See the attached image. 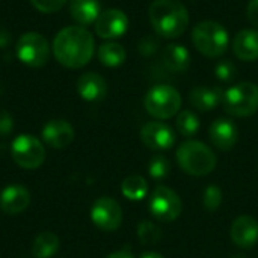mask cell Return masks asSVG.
<instances>
[{
  "label": "cell",
  "mask_w": 258,
  "mask_h": 258,
  "mask_svg": "<svg viewBox=\"0 0 258 258\" xmlns=\"http://www.w3.org/2000/svg\"><path fill=\"white\" fill-rule=\"evenodd\" d=\"M51 48L54 59L62 67L79 70L91 62L95 44L83 26H68L56 33Z\"/></svg>",
  "instance_id": "obj_1"
},
{
  "label": "cell",
  "mask_w": 258,
  "mask_h": 258,
  "mask_svg": "<svg viewBox=\"0 0 258 258\" xmlns=\"http://www.w3.org/2000/svg\"><path fill=\"white\" fill-rule=\"evenodd\" d=\"M148 17L154 32L168 39L181 36L189 24V12L178 0H154Z\"/></svg>",
  "instance_id": "obj_2"
},
{
  "label": "cell",
  "mask_w": 258,
  "mask_h": 258,
  "mask_svg": "<svg viewBox=\"0 0 258 258\" xmlns=\"http://www.w3.org/2000/svg\"><path fill=\"white\" fill-rule=\"evenodd\" d=\"M180 168L192 177H204L216 168V156L204 142L186 141L177 150Z\"/></svg>",
  "instance_id": "obj_3"
},
{
  "label": "cell",
  "mask_w": 258,
  "mask_h": 258,
  "mask_svg": "<svg viewBox=\"0 0 258 258\" xmlns=\"http://www.w3.org/2000/svg\"><path fill=\"white\" fill-rule=\"evenodd\" d=\"M192 41L197 50L207 57L222 56L230 44L227 29L215 20L200 21L192 30Z\"/></svg>",
  "instance_id": "obj_4"
},
{
  "label": "cell",
  "mask_w": 258,
  "mask_h": 258,
  "mask_svg": "<svg viewBox=\"0 0 258 258\" xmlns=\"http://www.w3.org/2000/svg\"><path fill=\"white\" fill-rule=\"evenodd\" d=\"M222 106L233 116H252L258 112V86L252 82H242L228 88L224 91Z\"/></svg>",
  "instance_id": "obj_5"
},
{
  "label": "cell",
  "mask_w": 258,
  "mask_h": 258,
  "mask_svg": "<svg viewBox=\"0 0 258 258\" xmlns=\"http://www.w3.org/2000/svg\"><path fill=\"white\" fill-rule=\"evenodd\" d=\"M144 106L153 118L169 119L178 113L181 107V95L174 86L156 85L147 92Z\"/></svg>",
  "instance_id": "obj_6"
},
{
  "label": "cell",
  "mask_w": 258,
  "mask_h": 258,
  "mask_svg": "<svg viewBox=\"0 0 258 258\" xmlns=\"http://www.w3.org/2000/svg\"><path fill=\"white\" fill-rule=\"evenodd\" d=\"M15 53L24 65L30 68H41L50 59V44L44 35L38 32H26L18 38Z\"/></svg>",
  "instance_id": "obj_7"
},
{
  "label": "cell",
  "mask_w": 258,
  "mask_h": 258,
  "mask_svg": "<svg viewBox=\"0 0 258 258\" xmlns=\"http://www.w3.org/2000/svg\"><path fill=\"white\" fill-rule=\"evenodd\" d=\"M12 160L23 169H36L45 160V148L32 135H20L11 144Z\"/></svg>",
  "instance_id": "obj_8"
},
{
  "label": "cell",
  "mask_w": 258,
  "mask_h": 258,
  "mask_svg": "<svg viewBox=\"0 0 258 258\" xmlns=\"http://www.w3.org/2000/svg\"><path fill=\"white\" fill-rule=\"evenodd\" d=\"M148 209L159 222H174L181 215L183 203L178 194L171 187L157 186L150 195Z\"/></svg>",
  "instance_id": "obj_9"
},
{
  "label": "cell",
  "mask_w": 258,
  "mask_h": 258,
  "mask_svg": "<svg viewBox=\"0 0 258 258\" xmlns=\"http://www.w3.org/2000/svg\"><path fill=\"white\" fill-rule=\"evenodd\" d=\"M91 219L103 231H115L121 227L122 210L116 200L110 197L98 198L91 209Z\"/></svg>",
  "instance_id": "obj_10"
},
{
  "label": "cell",
  "mask_w": 258,
  "mask_h": 258,
  "mask_svg": "<svg viewBox=\"0 0 258 258\" xmlns=\"http://www.w3.org/2000/svg\"><path fill=\"white\" fill-rule=\"evenodd\" d=\"M141 141L150 150L168 151L175 144V133L168 124L162 121H153L147 122L141 128Z\"/></svg>",
  "instance_id": "obj_11"
},
{
  "label": "cell",
  "mask_w": 258,
  "mask_h": 258,
  "mask_svg": "<svg viewBox=\"0 0 258 258\" xmlns=\"http://www.w3.org/2000/svg\"><path fill=\"white\" fill-rule=\"evenodd\" d=\"M128 29V17L116 8L103 11L95 21V33L103 39L121 38Z\"/></svg>",
  "instance_id": "obj_12"
},
{
  "label": "cell",
  "mask_w": 258,
  "mask_h": 258,
  "mask_svg": "<svg viewBox=\"0 0 258 258\" xmlns=\"http://www.w3.org/2000/svg\"><path fill=\"white\" fill-rule=\"evenodd\" d=\"M230 237L239 248H254L258 242V221L248 215L236 218L230 228Z\"/></svg>",
  "instance_id": "obj_13"
},
{
  "label": "cell",
  "mask_w": 258,
  "mask_h": 258,
  "mask_svg": "<svg viewBox=\"0 0 258 258\" xmlns=\"http://www.w3.org/2000/svg\"><path fill=\"white\" fill-rule=\"evenodd\" d=\"M210 141L221 151H230L239 139L237 125L228 118H218L212 122L209 128Z\"/></svg>",
  "instance_id": "obj_14"
},
{
  "label": "cell",
  "mask_w": 258,
  "mask_h": 258,
  "mask_svg": "<svg viewBox=\"0 0 258 258\" xmlns=\"http://www.w3.org/2000/svg\"><path fill=\"white\" fill-rule=\"evenodd\" d=\"M44 142L56 150L67 148L74 139V128L65 119H51L42 128Z\"/></svg>",
  "instance_id": "obj_15"
},
{
  "label": "cell",
  "mask_w": 258,
  "mask_h": 258,
  "mask_svg": "<svg viewBox=\"0 0 258 258\" xmlns=\"http://www.w3.org/2000/svg\"><path fill=\"white\" fill-rule=\"evenodd\" d=\"M30 204V194L21 184H9L0 192V210L6 215L23 213Z\"/></svg>",
  "instance_id": "obj_16"
},
{
  "label": "cell",
  "mask_w": 258,
  "mask_h": 258,
  "mask_svg": "<svg viewBox=\"0 0 258 258\" xmlns=\"http://www.w3.org/2000/svg\"><path fill=\"white\" fill-rule=\"evenodd\" d=\"M77 92L85 101H100L107 94V85L98 73H83L77 80Z\"/></svg>",
  "instance_id": "obj_17"
},
{
  "label": "cell",
  "mask_w": 258,
  "mask_h": 258,
  "mask_svg": "<svg viewBox=\"0 0 258 258\" xmlns=\"http://www.w3.org/2000/svg\"><path fill=\"white\" fill-rule=\"evenodd\" d=\"M233 51L237 59L254 62L258 59V30L243 29L233 39Z\"/></svg>",
  "instance_id": "obj_18"
},
{
  "label": "cell",
  "mask_w": 258,
  "mask_h": 258,
  "mask_svg": "<svg viewBox=\"0 0 258 258\" xmlns=\"http://www.w3.org/2000/svg\"><path fill=\"white\" fill-rule=\"evenodd\" d=\"M224 91L216 86H197L190 91L189 100L190 104L201 110V112H209L216 109L222 103Z\"/></svg>",
  "instance_id": "obj_19"
},
{
  "label": "cell",
  "mask_w": 258,
  "mask_h": 258,
  "mask_svg": "<svg viewBox=\"0 0 258 258\" xmlns=\"http://www.w3.org/2000/svg\"><path fill=\"white\" fill-rule=\"evenodd\" d=\"M162 60L171 73H184L190 63V53L181 44H168L162 51Z\"/></svg>",
  "instance_id": "obj_20"
},
{
  "label": "cell",
  "mask_w": 258,
  "mask_h": 258,
  "mask_svg": "<svg viewBox=\"0 0 258 258\" xmlns=\"http://www.w3.org/2000/svg\"><path fill=\"white\" fill-rule=\"evenodd\" d=\"M101 6L98 0H71L70 14L76 23L80 26H89L97 21L101 14Z\"/></svg>",
  "instance_id": "obj_21"
},
{
  "label": "cell",
  "mask_w": 258,
  "mask_h": 258,
  "mask_svg": "<svg viewBox=\"0 0 258 258\" xmlns=\"http://www.w3.org/2000/svg\"><path fill=\"white\" fill-rule=\"evenodd\" d=\"M59 237L51 231H44L33 240L32 254L35 258H51L59 251Z\"/></svg>",
  "instance_id": "obj_22"
},
{
  "label": "cell",
  "mask_w": 258,
  "mask_h": 258,
  "mask_svg": "<svg viewBox=\"0 0 258 258\" xmlns=\"http://www.w3.org/2000/svg\"><path fill=\"white\" fill-rule=\"evenodd\" d=\"M97 56H98V60L104 65V67H109V68H115V67H119L125 62V57H127V53L124 50V47L118 42H106L103 45L98 47V51H97Z\"/></svg>",
  "instance_id": "obj_23"
},
{
  "label": "cell",
  "mask_w": 258,
  "mask_h": 258,
  "mask_svg": "<svg viewBox=\"0 0 258 258\" xmlns=\"http://www.w3.org/2000/svg\"><path fill=\"white\" fill-rule=\"evenodd\" d=\"M121 192L130 201H141L148 194V183L142 175H128L121 184Z\"/></svg>",
  "instance_id": "obj_24"
},
{
  "label": "cell",
  "mask_w": 258,
  "mask_h": 258,
  "mask_svg": "<svg viewBox=\"0 0 258 258\" xmlns=\"http://www.w3.org/2000/svg\"><path fill=\"white\" fill-rule=\"evenodd\" d=\"M175 127L184 138H194L200 130V118L192 110H183L177 115Z\"/></svg>",
  "instance_id": "obj_25"
},
{
  "label": "cell",
  "mask_w": 258,
  "mask_h": 258,
  "mask_svg": "<svg viewBox=\"0 0 258 258\" xmlns=\"http://www.w3.org/2000/svg\"><path fill=\"white\" fill-rule=\"evenodd\" d=\"M162 236V228L151 221H142L138 225V237L142 245H156L160 242Z\"/></svg>",
  "instance_id": "obj_26"
},
{
  "label": "cell",
  "mask_w": 258,
  "mask_h": 258,
  "mask_svg": "<svg viewBox=\"0 0 258 258\" xmlns=\"http://www.w3.org/2000/svg\"><path fill=\"white\" fill-rule=\"evenodd\" d=\"M148 172L154 180H165L171 172V163L163 156H154L148 163Z\"/></svg>",
  "instance_id": "obj_27"
},
{
  "label": "cell",
  "mask_w": 258,
  "mask_h": 258,
  "mask_svg": "<svg viewBox=\"0 0 258 258\" xmlns=\"http://www.w3.org/2000/svg\"><path fill=\"white\" fill-rule=\"evenodd\" d=\"M203 204L207 212H216L222 204V190L218 184H210L204 190Z\"/></svg>",
  "instance_id": "obj_28"
},
{
  "label": "cell",
  "mask_w": 258,
  "mask_h": 258,
  "mask_svg": "<svg viewBox=\"0 0 258 258\" xmlns=\"http://www.w3.org/2000/svg\"><path fill=\"white\" fill-rule=\"evenodd\" d=\"M215 74H216L218 80L227 83V82H231L236 77L237 70H236V67H234L233 62H230V60H221L216 65V68H215Z\"/></svg>",
  "instance_id": "obj_29"
},
{
  "label": "cell",
  "mask_w": 258,
  "mask_h": 258,
  "mask_svg": "<svg viewBox=\"0 0 258 258\" xmlns=\"http://www.w3.org/2000/svg\"><path fill=\"white\" fill-rule=\"evenodd\" d=\"M32 6L42 14H54L63 8L67 0H30Z\"/></svg>",
  "instance_id": "obj_30"
},
{
  "label": "cell",
  "mask_w": 258,
  "mask_h": 258,
  "mask_svg": "<svg viewBox=\"0 0 258 258\" xmlns=\"http://www.w3.org/2000/svg\"><path fill=\"white\" fill-rule=\"evenodd\" d=\"M14 128V119L11 113L5 109H0V136H8Z\"/></svg>",
  "instance_id": "obj_31"
},
{
  "label": "cell",
  "mask_w": 258,
  "mask_h": 258,
  "mask_svg": "<svg viewBox=\"0 0 258 258\" xmlns=\"http://www.w3.org/2000/svg\"><path fill=\"white\" fill-rule=\"evenodd\" d=\"M157 47H159L157 41L153 39V38H150V36H147V38H144V39L141 41V44H139V51H141L142 54H153V53L157 50Z\"/></svg>",
  "instance_id": "obj_32"
},
{
  "label": "cell",
  "mask_w": 258,
  "mask_h": 258,
  "mask_svg": "<svg viewBox=\"0 0 258 258\" xmlns=\"http://www.w3.org/2000/svg\"><path fill=\"white\" fill-rule=\"evenodd\" d=\"M246 17L251 21V24H254L255 27H258V0H249L248 2Z\"/></svg>",
  "instance_id": "obj_33"
},
{
  "label": "cell",
  "mask_w": 258,
  "mask_h": 258,
  "mask_svg": "<svg viewBox=\"0 0 258 258\" xmlns=\"http://www.w3.org/2000/svg\"><path fill=\"white\" fill-rule=\"evenodd\" d=\"M11 41V35L5 27H0V48H5Z\"/></svg>",
  "instance_id": "obj_34"
},
{
  "label": "cell",
  "mask_w": 258,
  "mask_h": 258,
  "mask_svg": "<svg viewBox=\"0 0 258 258\" xmlns=\"http://www.w3.org/2000/svg\"><path fill=\"white\" fill-rule=\"evenodd\" d=\"M106 258H135V255L128 249H121V251H115L109 254Z\"/></svg>",
  "instance_id": "obj_35"
},
{
  "label": "cell",
  "mask_w": 258,
  "mask_h": 258,
  "mask_svg": "<svg viewBox=\"0 0 258 258\" xmlns=\"http://www.w3.org/2000/svg\"><path fill=\"white\" fill-rule=\"evenodd\" d=\"M141 258H165L162 254L159 252H154V251H148V252H144Z\"/></svg>",
  "instance_id": "obj_36"
},
{
  "label": "cell",
  "mask_w": 258,
  "mask_h": 258,
  "mask_svg": "<svg viewBox=\"0 0 258 258\" xmlns=\"http://www.w3.org/2000/svg\"><path fill=\"white\" fill-rule=\"evenodd\" d=\"M230 258H245L243 255H234V257H230Z\"/></svg>",
  "instance_id": "obj_37"
}]
</instances>
